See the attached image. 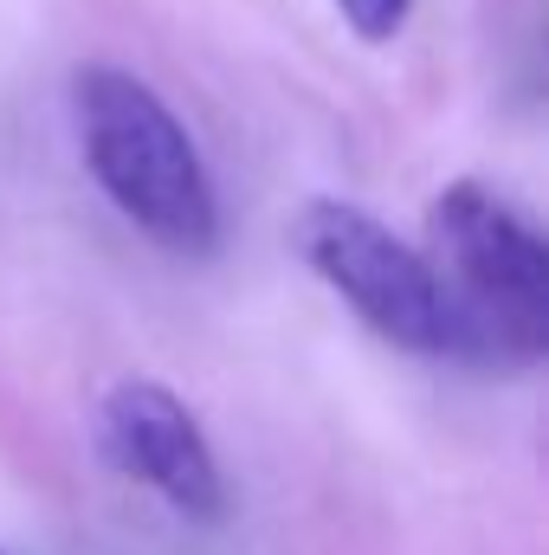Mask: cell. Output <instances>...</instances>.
I'll use <instances>...</instances> for the list:
<instances>
[{
    "label": "cell",
    "mask_w": 549,
    "mask_h": 555,
    "mask_svg": "<svg viewBox=\"0 0 549 555\" xmlns=\"http://www.w3.org/2000/svg\"><path fill=\"white\" fill-rule=\"evenodd\" d=\"M336 13H343L349 33H362V39H395L401 20L413 13V0H336Z\"/></svg>",
    "instance_id": "5"
},
{
    "label": "cell",
    "mask_w": 549,
    "mask_h": 555,
    "mask_svg": "<svg viewBox=\"0 0 549 555\" xmlns=\"http://www.w3.org/2000/svg\"><path fill=\"white\" fill-rule=\"evenodd\" d=\"M98 439L104 459L149 485L162 504H175L194 524H214L227 511V485H220V459L201 433V420L188 414L162 382H117L98 408Z\"/></svg>",
    "instance_id": "4"
},
{
    "label": "cell",
    "mask_w": 549,
    "mask_h": 555,
    "mask_svg": "<svg viewBox=\"0 0 549 555\" xmlns=\"http://www.w3.org/2000/svg\"><path fill=\"white\" fill-rule=\"evenodd\" d=\"M433 278L452 310V349L531 369L549 349V253L537 227L478 181H452L426 207Z\"/></svg>",
    "instance_id": "2"
},
{
    "label": "cell",
    "mask_w": 549,
    "mask_h": 555,
    "mask_svg": "<svg viewBox=\"0 0 549 555\" xmlns=\"http://www.w3.org/2000/svg\"><path fill=\"white\" fill-rule=\"evenodd\" d=\"M291 233H297L304 266L375 336H388L395 349H413V356H446L452 349V310H446V291H439L433 266L408 240H395L369 207L310 201Z\"/></svg>",
    "instance_id": "3"
},
{
    "label": "cell",
    "mask_w": 549,
    "mask_h": 555,
    "mask_svg": "<svg viewBox=\"0 0 549 555\" xmlns=\"http://www.w3.org/2000/svg\"><path fill=\"white\" fill-rule=\"evenodd\" d=\"M72 111H78L85 162L111 194V207L142 240L181 259H207L220 240V201L181 117L117 65H85L72 78Z\"/></svg>",
    "instance_id": "1"
}]
</instances>
